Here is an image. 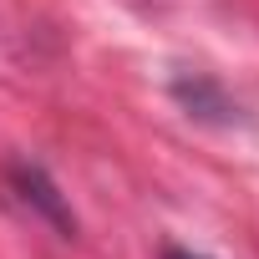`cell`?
Instances as JSON below:
<instances>
[{"label": "cell", "instance_id": "obj_1", "mask_svg": "<svg viewBox=\"0 0 259 259\" xmlns=\"http://www.w3.org/2000/svg\"><path fill=\"white\" fill-rule=\"evenodd\" d=\"M11 178H16V188H21V198H26V203H36V208H41V213H46V219H51V224H56V229H61L66 239L76 234V219L66 213V203H61V193H56V183H51V178H46L41 168H31V163H21V168H16Z\"/></svg>", "mask_w": 259, "mask_h": 259}, {"label": "cell", "instance_id": "obj_2", "mask_svg": "<svg viewBox=\"0 0 259 259\" xmlns=\"http://www.w3.org/2000/svg\"><path fill=\"white\" fill-rule=\"evenodd\" d=\"M163 259H208V254H193V249H168Z\"/></svg>", "mask_w": 259, "mask_h": 259}]
</instances>
